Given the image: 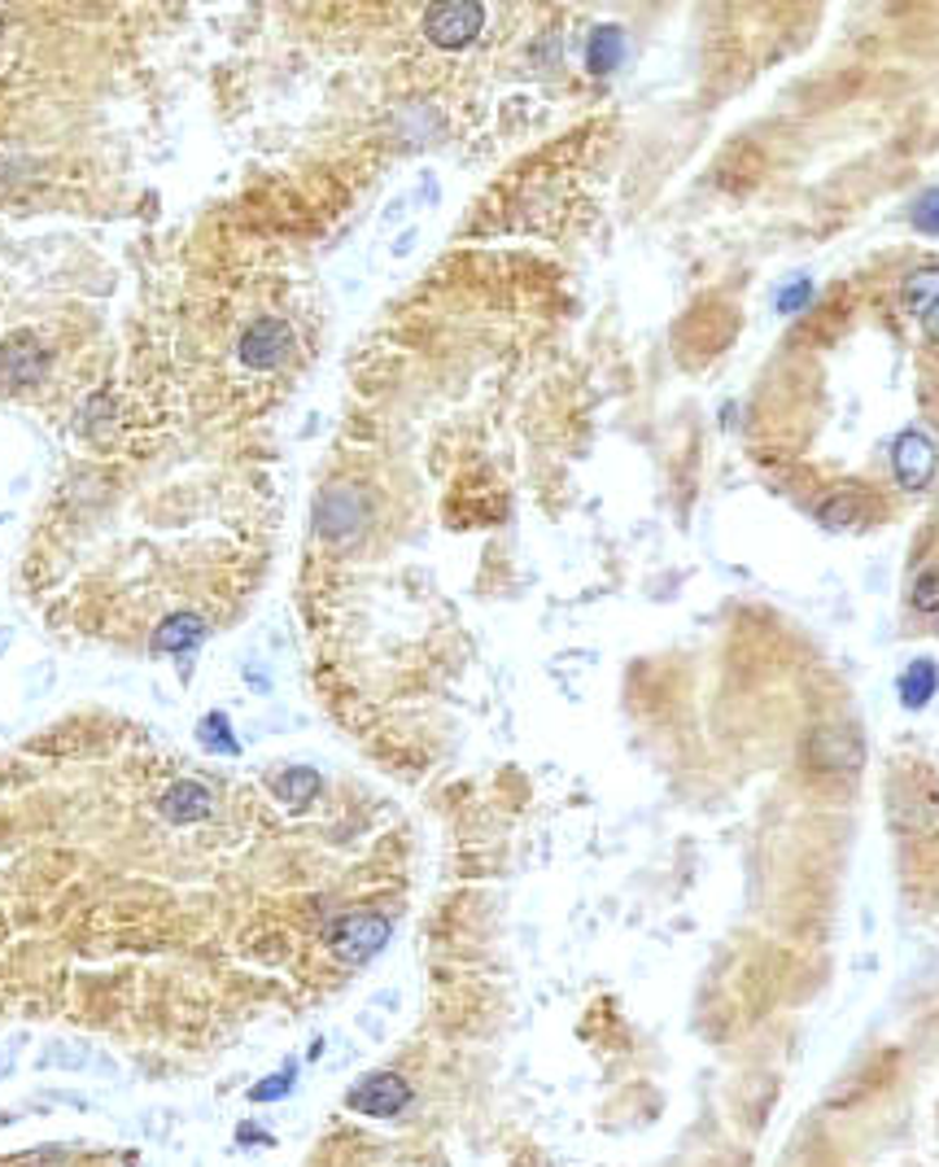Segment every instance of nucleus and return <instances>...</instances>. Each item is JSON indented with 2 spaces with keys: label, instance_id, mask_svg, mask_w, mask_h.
I'll list each match as a JSON object with an SVG mask.
<instances>
[{
  "label": "nucleus",
  "instance_id": "nucleus-2",
  "mask_svg": "<svg viewBox=\"0 0 939 1167\" xmlns=\"http://www.w3.org/2000/svg\"><path fill=\"white\" fill-rule=\"evenodd\" d=\"M385 941H390V919H381V914H346L329 932L333 954L342 962H355V967L368 962V958H376L385 949Z\"/></svg>",
  "mask_w": 939,
  "mask_h": 1167
},
{
  "label": "nucleus",
  "instance_id": "nucleus-8",
  "mask_svg": "<svg viewBox=\"0 0 939 1167\" xmlns=\"http://www.w3.org/2000/svg\"><path fill=\"white\" fill-rule=\"evenodd\" d=\"M210 804H214L210 791H206L201 783H188V778H184V783H175V787L162 796L158 809H162L166 822H201V818L210 813Z\"/></svg>",
  "mask_w": 939,
  "mask_h": 1167
},
{
  "label": "nucleus",
  "instance_id": "nucleus-19",
  "mask_svg": "<svg viewBox=\"0 0 939 1167\" xmlns=\"http://www.w3.org/2000/svg\"><path fill=\"white\" fill-rule=\"evenodd\" d=\"M922 320H926V333H930V337L939 342V298H935V303L926 307V316H922Z\"/></svg>",
  "mask_w": 939,
  "mask_h": 1167
},
{
  "label": "nucleus",
  "instance_id": "nucleus-4",
  "mask_svg": "<svg viewBox=\"0 0 939 1167\" xmlns=\"http://www.w3.org/2000/svg\"><path fill=\"white\" fill-rule=\"evenodd\" d=\"M935 464H939V455H935V442H930L926 433L904 429V433L895 438V446H891V468H895L900 490H926L930 477H935Z\"/></svg>",
  "mask_w": 939,
  "mask_h": 1167
},
{
  "label": "nucleus",
  "instance_id": "nucleus-5",
  "mask_svg": "<svg viewBox=\"0 0 939 1167\" xmlns=\"http://www.w3.org/2000/svg\"><path fill=\"white\" fill-rule=\"evenodd\" d=\"M485 23V10L481 5H433L424 14V36L437 45V49H464L477 40Z\"/></svg>",
  "mask_w": 939,
  "mask_h": 1167
},
{
  "label": "nucleus",
  "instance_id": "nucleus-10",
  "mask_svg": "<svg viewBox=\"0 0 939 1167\" xmlns=\"http://www.w3.org/2000/svg\"><path fill=\"white\" fill-rule=\"evenodd\" d=\"M201 635H206L201 617H193V613H180V617H171V622H166V626L158 630L153 648H158V652H184V648L201 643Z\"/></svg>",
  "mask_w": 939,
  "mask_h": 1167
},
{
  "label": "nucleus",
  "instance_id": "nucleus-16",
  "mask_svg": "<svg viewBox=\"0 0 939 1167\" xmlns=\"http://www.w3.org/2000/svg\"><path fill=\"white\" fill-rule=\"evenodd\" d=\"M913 609L917 613H939V568H926L913 581Z\"/></svg>",
  "mask_w": 939,
  "mask_h": 1167
},
{
  "label": "nucleus",
  "instance_id": "nucleus-7",
  "mask_svg": "<svg viewBox=\"0 0 939 1167\" xmlns=\"http://www.w3.org/2000/svg\"><path fill=\"white\" fill-rule=\"evenodd\" d=\"M363 525V503H359V494H350V490H333V494H324V503H320V533H329V538H346L350 529H359Z\"/></svg>",
  "mask_w": 939,
  "mask_h": 1167
},
{
  "label": "nucleus",
  "instance_id": "nucleus-11",
  "mask_svg": "<svg viewBox=\"0 0 939 1167\" xmlns=\"http://www.w3.org/2000/svg\"><path fill=\"white\" fill-rule=\"evenodd\" d=\"M620 58H625V36L616 27H598L590 36V71L594 75H607V71L620 66Z\"/></svg>",
  "mask_w": 939,
  "mask_h": 1167
},
{
  "label": "nucleus",
  "instance_id": "nucleus-3",
  "mask_svg": "<svg viewBox=\"0 0 939 1167\" xmlns=\"http://www.w3.org/2000/svg\"><path fill=\"white\" fill-rule=\"evenodd\" d=\"M346 1102H350L359 1115L394 1119V1115L411 1102V1084H407L398 1071H372V1076H363V1080L346 1093Z\"/></svg>",
  "mask_w": 939,
  "mask_h": 1167
},
{
  "label": "nucleus",
  "instance_id": "nucleus-14",
  "mask_svg": "<svg viewBox=\"0 0 939 1167\" xmlns=\"http://www.w3.org/2000/svg\"><path fill=\"white\" fill-rule=\"evenodd\" d=\"M909 219H913V228H917V232H926V236H939V188H926V193H922V197L913 201Z\"/></svg>",
  "mask_w": 939,
  "mask_h": 1167
},
{
  "label": "nucleus",
  "instance_id": "nucleus-17",
  "mask_svg": "<svg viewBox=\"0 0 939 1167\" xmlns=\"http://www.w3.org/2000/svg\"><path fill=\"white\" fill-rule=\"evenodd\" d=\"M808 294H813V284H808V280H795V284L787 288V294L778 298V311H782V316H795V311L808 303Z\"/></svg>",
  "mask_w": 939,
  "mask_h": 1167
},
{
  "label": "nucleus",
  "instance_id": "nucleus-1",
  "mask_svg": "<svg viewBox=\"0 0 939 1167\" xmlns=\"http://www.w3.org/2000/svg\"><path fill=\"white\" fill-rule=\"evenodd\" d=\"M804 757H808V765L817 774H852L865 761V744H861V730H852L843 722H830V726H817L808 735Z\"/></svg>",
  "mask_w": 939,
  "mask_h": 1167
},
{
  "label": "nucleus",
  "instance_id": "nucleus-9",
  "mask_svg": "<svg viewBox=\"0 0 939 1167\" xmlns=\"http://www.w3.org/2000/svg\"><path fill=\"white\" fill-rule=\"evenodd\" d=\"M935 687H939V670H935V661H913V665L900 674V700H904V709H926L930 696H935Z\"/></svg>",
  "mask_w": 939,
  "mask_h": 1167
},
{
  "label": "nucleus",
  "instance_id": "nucleus-15",
  "mask_svg": "<svg viewBox=\"0 0 939 1167\" xmlns=\"http://www.w3.org/2000/svg\"><path fill=\"white\" fill-rule=\"evenodd\" d=\"M293 1080H297V1062H284V1071L258 1080V1084L249 1089V1097H254V1102H275V1097H284V1093L293 1089Z\"/></svg>",
  "mask_w": 939,
  "mask_h": 1167
},
{
  "label": "nucleus",
  "instance_id": "nucleus-18",
  "mask_svg": "<svg viewBox=\"0 0 939 1167\" xmlns=\"http://www.w3.org/2000/svg\"><path fill=\"white\" fill-rule=\"evenodd\" d=\"M201 735H206V744H214V748H223V752H236V744L227 739V726H223V717H219V713L201 722Z\"/></svg>",
  "mask_w": 939,
  "mask_h": 1167
},
{
  "label": "nucleus",
  "instance_id": "nucleus-12",
  "mask_svg": "<svg viewBox=\"0 0 939 1167\" xmlns=\"http://www.w3.org/2000/svg\"><path fill=\"white\" fill-rule=\"evenodd\" d=\"M320 791V778H316V770H288V774H280L275 778V796H284L288 804H306L310 796Z\"/></svg>",
  "mask_w": 939,
  "mask_h": 1167
},
{
  "label": "nucleus",
  "instance_id": "nucleus-6",
  "mask_svg": "<svg viewBox=\"0 0 939 1167\" xmlns=\"http://www.w3.org/2000/svg\"><path fill=\"white\" fill-rule=\"evenodd\" d=\"M293 351V333L284 320H254L240 337V359L249 368H275Z\"/></svg>",
  "mask_w": 939,
  "mask_h": 1167
},
{
  "label": "nucleus",
  "instance_id": "nucleus-13",
  "mask_svg": "<svg viewBox=\"0 0 939 1167\" xmlns=\"http://www.w3.org/2000/svg\"><path fill=\"white\" fill-rule=\"evenodd\" d=\"M817 520H821L826 529H848V525H856V520H861V503H856V494H835V499H826V503L817 507Z\"/></svg>",
  "mask_w": 939,
  "mask_h": 1167
}]
</instances>
